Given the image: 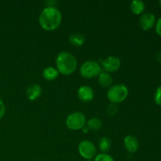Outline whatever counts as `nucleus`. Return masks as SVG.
<instances>
[{"label":"nucleus","mask_w":161,"mask_h":161,"mask_svg":"<svg viewBox=\"0 0 161 161\" xmlns=\"http://www.w3.org/2000/svg\"><path fill=\"white\" fill-rule=\"evenodd\" d=\"M62 14L55 6H47L40 13L39 22L40 26L47 31H53L61 25Z\"/></svg>","instance_id":"1"},{"label":"nucleus","mask_w":161,"mask_h":161,"mask_svg":"<svg viewBox=\"0 0 161 161\" xmlns=\"http://www.w3.org/2000/svg\"><path fill=\"white\" fill-rule=\"evenodd\" d=\"M56 69L62 75H69L73 73L77 68V60L73 54L67 51L60 52L55 60Z\"/></svg>","instance_id":"2"},{"label":"nucleus","mask_w":161,"mask_h":161,"mask_svg":"<svg viewBox=\"0 0 161 161\" xmlns=\"http://www.w3.org/2000/svg\"><path fill=\"white\" fill-rule=\"evenodd\" d=\"M128 88L122 83L111 86L107 92V97L113 104H119L124 102L128 95Z\"/></svg>","instance_id":"3"},{"label":"nucleus","mask_w":161,"mask_h":161,"mask_svg":"<svg viewBox=\"0 0 161 161\" xmlns=\"http://www.w3.org/2000/svg\"><path fill=\"white\" fill-rule=\"evenodd\" d=\"M80 75L85 79H91L98 76L102 72V68L98 62L93 60L86 61L82 64L80 69Z\"/></svg>","instance_id":"4"},{"label":"nucleus","mask_w":161,"mask_h":161,"mask_svg":"<svg viewBox=\"0 0 161 161\" xmlns=\"http://www.w3.org/2000/svg\"><path fill=\"white\" fill-rule=\"evenodd\" d=\"M86 116L80 112H74L69 114L66 119L65 124L67 127L72 130H81L86 126Z\"/></svg>","instance_id":"5"},{"label":"nucleus","mask_w":161,"mask_h":161,"mask_svg":"<svg viewBox=\"0 0 161 161\" xmlns=\"http://www.w3.org/2000/svg\"><path fill=\"white\" fill-rule=\"evenodd\" d=\"M78 151L80 155L83 158L86 160H92L93 158L96 157V153H97V149L93 142L91 141H85L81 142L78 146Z\"/></svg>","instance_id":"6"},{"label":"nucleus","mask_w":161,"mask_h":161,"mask_svg":"<svg viewBox=\"0 0 161 161\" xmlns=\"http://www.w3.org/2000/svg\"><path fill=\"white\" fill-rule=\"evenodd\" d=\"M102 67L105 69V72H115L120 68L121 61L118 58L115 56H109L102 61Z\"/></svg>","instance_id":"7"},{"label":"nucleus","mask_w":161,"mask_h":161,"mask_svg":"<svg viewBox=\"0 0 161 161\" xmlns=\"http://www.w3.org/2000/svg\"><path fill=\"white\" fill-rule=\"evenodd\" d=\"M156 17L152 13H145L142 14L139 19L140 27L144 31L151 29L155 25Z\"/></svg>","instance_id":"8"},{"label":"nucleus","mask_w":161,"mask_h":161,"mask_svg":"<svg viewBox=\"0 0 161 161\" xmlns=\"http://www.w3.org/2000/svg\"><path fill=\"white\" fill-rule=\"evenodd\" d=\"M77 96H78V98L82 102H89L94 98V93L91 86L87 85H83L79 88L77 91Z\"/></svg>","instance_id":"9"},{"label":"nucleus","mask_w":161,"mask_h":161,"mask_svg":"<svg viewBox=\"0 0 161 161\" xmlns=\"http://www.w3.org/2000/svg\"><path fill=\"white\" fill-rule=\"evenodd\" d=\"M124 143L126 149L130 153H135L138 151V148H139V143H138V139H137L136 137L133 136V135L126 136L124 138Z\"/></svg>","instance_id":"10"},{"label":"nucleus","mask_w":161,"mask_h":161,"mask_svg":"<svg viewBox=\"0 0 161 161\" xmlns=\"http://www.w3.org/2000/svg\"><path fill=\"white\" fill-rule=\"evenodd\" d=\"M42 94V88L39 84H31L27 88L26 95L29 101H36Z\"/></svg>","instance_id":"11"},{"label":"nucleus","mask_w":161,"mask_h":161,"mask_svg":"<svg viewBox=\"0 0 161 161\" xmlns=\"http://www.w3.org/2000/svg\"><path fill=\"white\" fill-rule=\"evenodd\" d=\"M113 79L111 74L107 72H102L98 75V83L103 87H110Z\"/></svg>","instance_id":"12"},{"label":"nucleus","mask_w":161,"mask_h":161,"mask_svg":"<svg viewBox=\"0 0 161 161\" xmlns=\"http://www.w3.org/2000/svg\"><path fill=\"white\" fill-rule=\"evenodd\" d=\"M59 75V72L58 69L52 66H49L44 69L43 72H42V76L45 80H48V81H52V80H56Z\"/></svg>","instance_id":"13"},{"label":"nucleus","mask_w":161,"mask_h":161,"mask_svg":"<svg viewBox=\"0 0 161 161\" xmlns=\"http://www.w3.org/2000/svg\"><path fill=\"white\" fill-rule=\"evenodd\" d=\"M130 10L135 15H142L146 9L145 3L141 0H134L130 3Z\"/></svg>","instance_id":"14"},{"label":"nucleus","mask_w":161,"mask_h":161,"mask_svg":"<svg viewBox=\"0 0 161 161\" xmlns=\"http://www.w3.org/2000/svg\"><path fill=\"white\" fill-rule=\"evenodd\" d=\"M69 42L74 47H81L84 44L86 39L82 33H73L69 38Z\"/></svg>","instance_id":"15"},{"label":"nucleus","mask_w":161,"mask_h":161,"mask_svg":"<svg viewBox=\"0 0 161 161\" xmlns=\"http://www.w3.org/2000/svg\"><path fill=\"white\" fill-rule=\"evenodd\" d=\"M112 143L111 139L108 137H102L98 142V146L100 150L102 151V153H106L108 151L110 150V149L112 148Z\"/></svg>","instance_id":"16"},{"label":"nucleus","mask_w":161,"mask_h":161,"mask_svg":"<svg viewBox=\"0 0 161 161\" xmlns=\"http://www.w3.org/2000/svg\"><path fill=\"white\" fill-rule=\"evenodd\" d=\"M86 127L91 130H98L102 127V121L99 118L93 117L87 121Z\"/></svg>","instance_id":"17"},{"label":"nucleus","mask_w":161,"mask_h":161,"mask_svg":"<svg viewBox=\"0 0 161 161\" xmlns=\"http://www.w3.org/2000/svg\"><path fill=\"white\" fill-rule=\"evenodd\" d=\"M94 161H115L114 159L113 158L112 156H110L108 153H99L97 155H96V157H94Z\"/></svg>","instance_id":"18"},{"label":"nucleus","mask_w":161,"mask_h":161,"mask_svg":"<svg viewBox=\"0 0 161 161\" xmlns=\"http://www.w3.org/2000/svg\"><path fill=\"white\" fill-rule=\"evenodd\" d=\"M154 102L159 106H161V86L157 88L154 94Z\"/></svg>","instance_id":"19"},{"label":"nucleus","mask_w":161,"mask_h":161,"mask_svg":"<svg viewBox=\"0 0 161 161\" xmlns=\"http://www.w3.org/2000/svg\"><path fill=\"white\" fill-rule=\"evenodd\" d=\"M106 110H107V113H108V115H110V116H114V115L117 113L118 108L117 107H116V104L111 103L110 105H108Z\"/></svg>","instance_id":"20"},{"label":"nucleus","mask_w":161,"mask_h":161,"mask_svg":"<svg viewBox=\"0 0 161 161\" xmlns=\"http://www.w3.org/2000/svg\"><path fill=\"white\" fill-rule=\"evenodd\" d=\"M155 31L158 36H161V17L157 20V23L155 25Z\"/></svg>","instance_id":"21"},{"label":"nucleus","mask_w":161,"mask_h":161,"mask_svg":"<svg viewBox=\"0 0 161 161\" xmlns=\"http://www.w3.org/2000/svg\"><path fill=\"white\" fill-rule=\"evenodd\" d=\"M5 113H6V105L4 102L0 99V119L4 116Z\"/></svg>","instance_id":"22"},{"label":"nucleus","mask_w":161,"mask_h":161,"mask_svg":"<svg viewBox=\"0 0 161 161\" xmlns=\"http://www.w3.org/2000/svg\"><path fill=\"white\" fill-rule=\"evenodd\" d=\"M156 60L158 63L161 64V52H158V53L156 54Z\"/></svg>","instance_id":"23"},{"label":"nucleus","mask_w":161,"mask_h":161,"mask_svg":"<svg viewBox=\"0 0 161 161\" xmlns=\"http://www.w3.org/2000/svg\"><path fill=\"white\" fill-rule=\"evenodd\" d=\"M82 130H83V133H85V134H87L88 132H89V130H90V129L88 128L87 127H86V126H85V127H83V128L81 129Z\"/></svg>","instance_id":"24"},{"label":"nucleus","mask_w":161,"mask_h":161,"mask_svg":"<svg viewBox=\"0 0 161 161\" xmlns=\"http://www.w3.org/2000/svg\"><path fill=\"white\" fill-rule=\"evenodd\" d=\"M159 4H160V7H161V0H160V1H159Z\"/></svg>","instance_id":"25"}]
</instances>
